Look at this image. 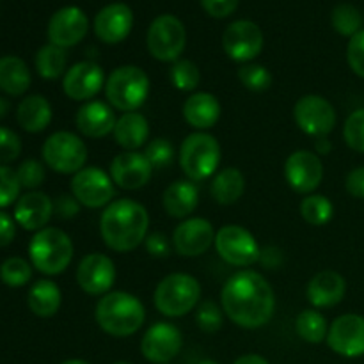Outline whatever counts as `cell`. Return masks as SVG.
I'll return each instance as SVG.
<instances>
[{
    "label": "cell",
    "mask_w": 364,
    "mask_h": 364,
    "mask_svg": "<svg viewBox=\"0 0 364 364\" xmlns=\"http://www.w3.org/2000/svg\"><path fill=\"white\" fill-rule=\"evenodd\" d=\"M224 315L242 329H259L272 320L276 295L269 281L255 270H240L220 290Z\"/></svg>",
    "instance_id": "cell-1"
},
{
    "label": "cell",
    "mask_w": 364,
    "mask_h": 364,
    "mask_svg": "<svg viewBox=\"0 0 364 364\" xmlns=\"http://www.w3.org/2000/svg\"><path fill=\"white\" fill-rule=\"evenodd\" d=\"M149 215L144 205L134 199H116L100 217V235L109 249L130 252L148 237Z\"/></svg>",
    "instance_id": "cell-2"
},
{
    "label": "cell",
    "mask_w": 364,
    "mask_h": 364,
    "mask_svg": "<svg viewBox=\"0 0 364 364\" xmlns=\"http://www.w3.org/2000/svg\"><path fill=\"white\" fill-rule=\"evenodd\" d=\"M96 323L103 333L114 338L134 336L146 320V309L135 295L127 291H109L95 309Z\"/></svg>",
    "instance_id": "cell-3"
},
{
    "label": "cell",
    "mask_w": 364,
    "mask_h": 364,
    "mask_svg": "<svg viewBox=\"0 0 364 364\" xmlns=\"http://www.w3.org/2000/svg\"><path fill=\"white\" fill-rule=\"evenodd\" d=\"M28 259L45 276H59L73 259V242L59 228H43L28 242Z\"/></svg>",
    "instance_id": "cell-4"
},
{
    "label": "cell",
    "mask_w": 364,
    "mask_h": 364,
    "mask_svg": "<svg viewBox=\"0 0 364 364\" xmlns=\"http://www.w3.org/2000/svg\"><path fill=\"white\" fill-rule=\"evenodd\" d=\"M201 299V284L191 274L176 272L164 277L155 288V308L169 318H178L194 311Z\"/></svg>",
    "instance_id": "cell-5"
},
{
    "label": "cell",
    "mask_w": 364,
    "mask_h": 364,
    "mask_svg": "<svg viewBox=\"0 0 364 364\" xmlns=\"http://www.w3.org/2000/svg\"><path fill=\"white\" fill-rule=\"evenodd\" d=\"M105 96L112 109L121 112H137L149 96V78L139 66H119L105 82Z\"/></svg>",
    "instance_id": "cell-6"
},
{
    "label": "cell",
    "mask_w": 364,
    "mask_h": 364,
    "mask_svg": "<svg viewBox=\"0 0 364 364\" xmlns=\"http://www.w3.org/2000/svg\"><path fill=\"white\" fill-rule=\"evenodd\" d=\"M178 156L187 180L198 183L217 174L220 164V144L212 134L194 132L187 135Z\"/></svg>",
    "instance_id": "cell-7"
},
{
    "label": "cell",
    "mask_w": 364,
    "mask_h": 364,
    "mask_svg": "<svg viewBox=\"0 0 364 364\" xmlns=\"http://www.w3.org/2000/svg\"><path fill=\"white\" fill-rule=\"evenodd\" d=\"M43 160L59 174H77L87 162V146L71 132H55L45 141L41 149Z\"/></svg>",
    "instance_id": "cell-8"
},
{
    "label": "cell",
    "mask_w": 364,
    "mask_h": 364,
    "mask_svg": "<svg viewBox=\"0 0 364 364\" xmlns=\"http://www.w3.org/2000/svg\"><path fill=\"white\" fill-rule=\"evenodd\" d=\"M148 50L160 63H176L187 45V32L180 18L160 14L151 21L146 36Z\"/></svg>",
    "instance_id": "cell-9"
},
{
    "label": "cell",
    "mask_w": 364,
    "mask_h": 364,
    "mask_svg": "<svg viewBox=\"0 0 364 364\" xmlns=\"http://www.w3.org/2000/svg\"><path fill=\"white\" fill-rule=\"evenodd\" d=\"M215 249L220 258L233 267H251L259 259V245L255 235L244 226L228 224L215 235Z\"/></svg>",
    "instance_id": "cell-10"
},
{
    "label": "cell",
    "mask_w": 364,
    "mask_h": 364,
    "mask_svg": "<svg viewBox=\"0 0 364 364\" xmlns=\"http://www.w3.org/2000/svg\"><path fill=\"white\" fill-rule=\"evenodd\" d=\"M297 127L309 137H327L336 127V110L333 103L320 95H306L294 107Z\"/></svg>",
    "instance_id": "cell-11"
},
{
    "label": "cell",
    "mask_w": 364,
    "mask_h": 364,
    "mask_svg": "<svg viewBox=\"0 0 364 364\" xmlns=\"http://www.w3.org/2000/svg\"><path fill=\"white\" fill-rule=\"evenodd\" d=\"M114 185L112 176L100 167H84L71 178V194L85 208H103L116 196Z\"/></svg>",
    "instance_id": "cell-12"
},
{
    "label": "cell",
    "mask_w": 364,
    "mask_h": 364,
    "mask_svg": "<svg viewBox=\"0 0 364 364\" xmlns=\"http://www.w3.org/2000/svg\"><path fill=\"white\" fill-rule=\"evenodd\" d=\"M223 48L235 63H251L263 50L262 28L251 20L233 21L223 34Z\"/></svg>",
    "instance_id": "cell-13"
},
{
    "label": "cell",
    "mask_w": 364,
    "mask_h": 364,
    "mask_svg": "<svg viewBox=\"0 0 364 364\" xmlns=\"http://www.w3.org/2000/svg\"><path fill=\"white\" fill-rule=\"evenodd\" d=\"M183 334L174 323L156 322L141 340V354L148 363L169 364L181 352Z\"/></svg>",
    "instance_id": "cell-14"
},
{
    "label": "cell",
    "mask_w": 364,
    "mask_h": 364,
    "mask_svg": "<svg viewBox=\"0 0 364 364\" xmlns=\"http://www.w3.org/2000/svg\"><path fill=\"white\" fill-rule=\"evenodd\" d=\"M284 178L291 191L297 194H313L323 180L322 160L309 149L294 151L284 162Z\"/></svg>",
    "instance_id": "cell-15"
},
{
    "label": "cell",
    "mask_w": 364,
    "mask_h": 364,
    "mask_svg": "<svg viewBox=\"0 0 364 364\" xmlns=\"http://www.w3.org/2000/svg\"><path fill=\"white\" fill-rule=\"evenodd\" d=\"M326 341L331 350L341 358H361L364 355V316L347 313L334 318Z\"/></svg>",
    "instance_id": "cell-16"
},
{
    "label": "cell",
    "mask_w": 364,
    "mask_h": 364,
    "mask_svg": "<svg viewBox=\"0 0 364 364\" xmlns=\"http://www.w3.org/2000/svg\"><path fill=\"white\" fill-rule=\"evenodd\" d=\"M215 230L203 217H188L176 226L173 233L174 251L185 258L201 256L215 244Z\"/></svg>",
    "instance_id": "cell-17"
},
{
    "label": "cell",
    "mask_w": 364,
    "mask_h": 364,
    "mask_svg": "<svg viewBox=\"0 0 364 364\" xmlns=\"http://www.w3.org/2000/svg\"><path fill=\"white\" fill-rule=\"evenodd\" d=\"M105 82L102 66L92 60H82L66 71L63 77V91L75 102H91L105 87Z\"/></svg>",
    "instance_id": "cell-18"
},
{
    "label": "cell",
    "mask_w": 364,
    "mask_h": 364,
    "mask_svg": "<svg viewBox=\"0 0 364 364\" xmlns=\"http://www.w3.org/2000/svg\"><path fill=\"white\" fill-rule=\"evenodd\" d=\"M77 283L85 294L105 295L116 283V265L112 258L102 252H91L85 256L77 269Z\"/></svg>",
    "instance_id": "cell-19"
},
{
    "label": "cell",
    "mask_w": 364,
    "mask_h": 364,
    "mask_svg": "<svg viewBox=\"0 0 364 364\" xmlns=\"http://www.w3.org/2000/svg\"><path fill=\"white\" fill-rule=\"evenodd\" d=\"M89 20L80 7L68 6L57 11L48 21V39L60 48H71L85 38Z\"/></svg>",
    "instance_id": "cell-20"
},
{
    "label": "cell",
    "mask_w": 364,
    "mask_h": 364,
    "mask_svg": "<svg viewBox=\"0 0 364 364\" xmlns=\"http://www.w3.org/2000/svg\"><path fill=\"white\" fill-rule=\"evenodd\" d=\"M153 166L144 153L123 151L110 162V176L117 187L124 191H137L146 187L153 176Z\"/></svg>",
    "instance_id": "cell-21"
},
{
    "label": "cell",
    "mask_w": 364,
    "mask_h": 364,
    "mask_svg": "<svg viewBox=\"0 0 364 364\" xmlns=\"http://www.w3.org/2000/svg\"><path fill=\"white\" fill-rule=\"evenodd\" d=\"M134 27V13L123 2L103 7L95 18V34L107 45H117L130 36Z\"/></svg>",
    "instance_id": "cell-22"
},
{
    "label": "cell",
    "mask_w": 364,
    "mask_h": 364,
    "mask_svg": "<svg viewBox=\"0 0 364 364\" xmlns=\"http://www.w3.org/2000/svg\"><path fill=\"white\" fill-rule=\"evenodd\" d=\"M78 132L84 137L89 139H103L107 135L114 134L116 128L117 117L114 114V109L105 102H85L84 105L78 109L77 117H75Z\"/></svg>",
    "instance_id": "cell-23"
},
{
    "label": "cell",
    "mask_w": 364,
    "mask_h": 364,
    "mask_svg": "<svg viewBox=\"0 0 364 364\" xmlns=\"http://www.w3.org/2000/svg\"><path fill=\"white\" fill-rule=\"evenodd\" d=\"M53 217V201L45 192L32 191L20 196L14 205V220L27 231H39L46 228Z\"/></svg>",
    "instance_id": "cell-24"
},
{
    "label": "cell",
    "mask_w": 364,
    "mask_h": 364,
    "mask_svg": "<svg viewBox=\"0 0 364 364\" xmlns=\"http://www.w3.org/2000/svg\"><path fill=\"white\" fill-rule=\"evenodd\" d=\"M347 294V281L336 270H322L306 288V297L313 308H334Z\"/></svg>",
    "instance_id": "cell-25"
},
{
    "label": "cell",
    "mask_w": 364,
    "mask_h": 364,
    "mask_svg": "<svg viewBox=\"0 0 364 364\" xmlns=\"http://www.w3.org/2000/svg\"><path fill=\"white\" fill-rule=\"evenodd\" d=\"M183 117L198 132L210 130L220 117L219 100L205 91L192 92L183 103Z\"/></svg>",
    "instance_id": "cell-26"
},
{
    "label": "cell",
    "mask_w": 364,
    "mask_h": 364,
    "mask_svg": "<svg viewBox=\"0 0 364 364\" xmlns=\"http://www.w3.org/2000/svg\"><path fill=\"white\" fill-rule=\"evenodd\" d=\"M162 205L167 215L174 219H187L199 205V191L194 181L178 180L164 191Z\"/></svg>",
    "instance_id": "cell-27"
},
{
    "label": "cell",
    "mask_w": 364,
    "mask_h": 364,
    "mask_svg": "<svg viewBox=\"0 0 364 364\" xmlns=\"http://www.w3.org/2000/svg\"><path fill=\"white\" fill-rule=\"evenodd\" d=\"M52 105L41 95H31L20 102L16 109V121L28 134H39L52 123Z\"/></svg>",
    "instance_id": "cell-28"
},
{
    "label": "cell",
    "mask_w": 364,
    "mask_h": 364,
    "mask_svg": "<svg viewBox=\"0 0 364 364\" xmlns=\"http://www.w3.org/2000/svg\"><path fill=\"white\" fill-rule=\"evenodd\" d=\"M114 139L124 151H137L149 139L148 119L141 112H124L117 117Z\"/></svg>",
    "instance_id": "cell-29"
},
{
    "label": "cell",
    "mask_w": 364,
    "mask_h": 364,
    "mask_svg": "<svg viewBox=\"0 0 364 364\" xmlns=\"http://www.w3.org/2000/svg\"><path fill=\"white\" fill-rule=\"evenodd\" d=\"M31 70L16 55L0 57V91L7 96H21L31 87Z\"/></svg>",
    "instance_id": "cell-30"
},
{
    "label": "cell",
    "mask_w": 364,
    "mask_h": 364,
    "mask_svg": "<svg viewBox=\"0 0 364 364\" xmlns=\"http://www.w3.org/2000/svg\"><path fill=\"white\" fill-rule=\"evenodd\" d=\"M60 302H63L60 288L50 279L36 281L27 294L28 309L39 318H50L57 315Z\"/></svg>",
    "instance_id": "cell-31"
},
{
    "label": "cell",
    "mask_w": 364,
    "mask_h": 364,
    "mask_svg": "<svg viewBox=\"0 0 364 364\" xmlns=\"http://www.w3.org/2000/svg\"><path fill=\"white\" fill-rule=\"evenodd\" d=\"M244 191L245 178L237 167H226V169L219 171L213 176L212 187H210L212 198L224 206L237 203L244 196Z\"/></svg>",
    "instance_id": "cell-32"
},
{
    "label": "cell",
    "mask_w": 364,
    "mask_h": 364,
    "mask_svg": "<svg viewBox=\"0 0 364 364\" xmlns=\"http://www.w3.org/2000/svg\"><path fill=\"white\" fill-rule=\"evenodd\" d=\"M66 50L52 45V43L41 46L36 53V71L45 80H57L63 75H66Z\"/></svg>",
    "instance_id": "cell-33"
},
{
    "label": "cell",
    "mask_w": 364,
    "mask_h": 364,
    "mask_svg": "<svg viewBox=\"0 0 364 364\" xmlns=\"http://www.w3.org/2000/svg\"><path fill=\"white\" fill-rule=\"evenodd\" d=\"M295 331H297L299 338L304 340L306 343L318 345L326 341L327 333H329V323L327 318L316 309H304L299 313L297 320H295Z\"/></svg>",
    "instance_id": "cell-34"
},
{
    "label": "cell",
    "mask_w": 364,
    "mask_h": 364,
    "mask_svg": "<svg viewBox=\"0 0 364 364\" xmlns=\"http://www.w3.org/2000/svg\"><path fill=\"white\" fill-rule=\"evenodd\" d=\"M301 215L311 226H326L334 215V206L326 196L309 194L301 203Z\"/></svg>",
    "instance_id": "cell-35"
},
{
    "label": "cell",
    "mask_w": 364,
    "mask_h": 364,
    "mask_svg": "<svg viewBox=\"0 0 364 364\" xmlns=\"http://www.w3.org/2000/svg\"><path fill=\"white\" fill-rule=\"evenodd\" d=\"M32 263L20 256H11L0 265V279L9 288H21L32 279Z\"/></svg>",
    "instance_id": "cell-36"
},
{
    "label": "cell",
    "mask_w": 364,
    "mask_h": 364,
    "mask_svg": "<svg viewBox=\"0 0 364 364\" xmlns=\"http://www.w3.org/2000/svg\"><path fill=\"white\" fill-rule=\"evenodd\" d=\"M331 21H333L334 31L345 38H354L358 32L363 31L361 13H359L358 7L350 6V4H340V6L334 7Z\"/></svg>",
    "instance_id": "cell-37"
},
{
    "label": "cell",
    "mask_w": 364,
    "mask_h": 364,
    "mask_svg": "<svg viewBox=\"0 0 364 364\" xmlns=\"http://www.w3.org/2000/svg\"><path fill=\"white\" fill-rule=\"evenodd\" d=\"M238 80L249 91L263 92L272 85V75L262 64L247 63L238 70Z\"/></svg>",
    "instance_id": "cell-38"
},
{
    "label": "cell",
    "mask_w": 364,
    "mask_h": 364,
    "mask_svg": "<svg viewBox=\"0 0 364 364\" xmlns=\"http://www.w3.org/2000/svg\"><path fill=\"white\" fill-rule=\"evenodd\" d=\"M171 82L178 91H194L201 80L199 68L188 59H178L171 68Z\"/></svg>",
    "instance_id": "cell-39"
},
{
    "label": "cell",
    "mask_w": 364,
    "mask_h": 364,
    "mask_svg": "<svg viewBox=\"0 0 364 364\" xmlns=\"http://www.w3.org/2000/svg\"><path fill=\"white\" fill-rule=\"evenodd\" d=\"M196 323H198V327L203 333H217L224 323L223 308L212 301L203 302V304L198 306V311H196Z\"/></svg>",
    "instance_id": "cell-40"
},
{
    "label": "cell",
    "mask_w": 364,
    "mask_h": 364,
    "mask_svg": "<svg viewBox=\"0 0 364 364\" xmlns=\"http://www.w3.org/2000/svg\"><path fill=\"white\" fill-rule=\"evenodd\" d=\"M144 155L153 166V169H164V167L173 164L176 153H174V146L167 139L156 137L146 144Z\"/></svg>",
    "instance_id": "cell-41"
},
{
    "label": "cell",
    "mask_w": 364,
    "mask_h": 364,
    "mask_svg": "<svg viewBox=\"0 0 364 364\" xmlns=\"http://www.w3.org/2000/svg\"><path fill=\"white\" fill-rule=\"evenodd\" d=\"M343 139L350 149L364 153V109H358L343 124Z\"/></svg>",
    "instance_id": "cell-42"
},
{
    "label": "cell",
    "mask_w": 364,
    "mask_h": 364,
    "mask_svg": "<svg viewBox=\"0 0 364 364\" xmlns=\"http://www.w3.org/2000/svg\"><path fill=\"white\" fill-rule=\"evenodd\" d=\"M21 185L16 171L7 166H0V210L7 208L20 199Z\"/></svg>",
    "instance_id": "cell-43"
},
{
    "label": "cell",
    "mask_w": 364,
    "mask_h": 364,
    "mask_svg": "<svg viewBox=\"0 0 364 364\" xmlns=\"http://www.w3.org/2000/svg\"><path fill=\"white\" fill-rule=\"evenodd\" d=\"M16 176L20 180L21 188H27L32 192L41 187L43 181H45V166L34 159L23 160L16 169Z\"/></svg>",
    "instance_id": "cell-44"
},
{
    "label": "cell",
    "mask_w": 364,
    "mask_h": 364,
    "mask_svg": "<svg viewBox=\"0 0 364 364\" xmlns=\"http://www.w3.org/2000/svg\"><path fill=\"white\" fill-rule=\"evenodd\" d=\"M21 153V141L13 130L0 127V166L14 162Z\"/></svg>",
    "instance_id": "cell-45"
},
{
    "label": "cell",
    "mask_w": 364,
    "mask_h": 364,
    "mask_svg": "<svg viewBox=\"0 0 364 364\" xmlns=\"http://www.w3.org/2000/svg\"><path fill=\"white\" fill-rule=\"evenodd\" d=\"M347 60L350 70L358 77L364 78V31L358 32L354 38H350L347 46Z\"/></svg>",
    "instance_id": "cell-46"
},
{
    "label": "cell",
    "mask_w": 364,
    "mask_h": 364,
    "mask_svg": "<svg viewBox=\"0 0 364 364\" xmlns=\"http://www.w3.org/2000/svg\"><path fill=\"white\" fill-rule=\"evenodd\" d=\"M80 203L77 201L73 194H60L59 198L53 201V215L59 219H73L80 212Z\"/></svg>",
    "instance_id": "cell-47"
},
{
    "label": "cell",
    "mask_w": 364,
    "mask_h": 364,
    "mask_svg": "<svg viewBox=\"0 0 364 364\" xmlns=\"http://www.w3.org/2000/svg\"><path fill=\"white\" fill-rule=\"evenodd\" d=\"M146 251L153 256V258H166L171 252V242L162 231H155L149 233L144 240Z\"/></svg>",
    "instance_id": "cell-48"
},
{
    "label": "cell",
    "mask_w": 364,
    "mask_h": 364,
    "mask_svg": "<svg viewBox=\"0 0 364 364\" xmlns=\"http://www.w3.org/2000/svg\"><path fill=\"white\" fill-rule=\"evenodd\" d=\"M240 0H201V6L210 16L226 18L237 11Z\"/></svg>",
    "instance_id": "cell-49"
},
{
    "label": "cell",
    "mask_w": 364,
    "mask_h": 364,
    "mask_svg": "<svg viewBox=\"0 0 364 364\" xmlns=\"http://www.w3.org/2000/svg\"><path fill=\"white\" fill-rule=\"evenodd\" d=\"M345 188L355 199H364V166L355 167L347 174Z\"/></svg>",
    "instance_id": "cell-50"
},
{
    "label": "cell",
    "mask_w": 364,
    "mask_h": 364,
    "mask_svg": "<svg viewBox=\"0 0 364 364\" xmlns=\"http://www.w3.org/2000/svg\"><path fill=\"white\" fill-rule=\"evenodd\" d=\"M283 262H284L283 251H281L279 247H276V245H269V247H263L262 251H259L258 263L265 267V269L277 270L281 265H283Z\"/></svg>",
    "instance_id": "cell-51"
},
{
    "label": "cell",
    "mask_w": 364,
    "mask_h": 364,
    "mask_svg": "<svg viewBox=\"0 0 364 364\" xmlns=\"http://www.w3.org/2000/svg\"><path fill=\"white\" fill-rule=\"evenodd\" d=\"M16 237V220L0 210V247H7Z\"/></svg>",
    "instance_id": "cell-52"
},
{
    "label": "cell",
    "mask_w": 364,
    "mask_h": 364,
    "mask_svg": "<svg viewBox=\"0 0 364 364\" xmlns=\"http://www.w3.org/2000/svg\"><path fill=\"white\" fill-rule=\"evenodd\" d=\"M233 364H270V363L258 354H245V355H240V358H238Z\"/></svg>",
    "instance_id": "cell-53"
},
{
    "label": "cell",
    "mask_w": 364,
    "mask_h": 364,
    "mask_svg": "<svg viewBox=\"0 0 364 364\" xmlns=\"http://www.w3.org/2000/svg\"><path fill=\"white\" fill-rule=\"evenodd\" d=\"M331 149H333V144L327 137H320L315 141V153L316 155H329Z\"/></svg>",
    "instance_id": "cell-54"
},
{
    "label": "cell",
    "mask_w": 364,
    "mask_h": 364,
    "mask_svg": "<svg viewBox=\"0 0 364 364\" xmlns=\"http://www.w3.org/2000/svg\"><path fill=\"white\" fill-rule=\"evenodd\" d=\"M9 109H11L9 100H6V98H2V96H0V121H2L4 117L7 116V114H9Z\"/></svg>",
    "instance_id": "cell-55"
},
{
    "label": "cell",
    "mask_w": 364,
    "mask_h": 364,
    "mask_svg": "<svg viewBox=\"0 0 364 364\" xmlns=\"http://www.w3.org/2000/svg\"><path fill=\"white\" fill-rule=\"evenodd\" d=\"M60 364H91V363L84 361V359H68V361H63Z\"/></svg>",
    "instance_id": "cell-56"
},
{
    "label": "cell",
    "mask_w": 364,
    "mask_h": 364,
    "mask_svg": "<svg viewBox=\"0 0 364 364\" xmlns=\"http://www.w3.org/2000/svg\"><path fill=\"white\" fill-rule=\"evenodd\" d=\"M198 364H219V363L213 361V359H203V361H199Z\"/></svg>",
    "instance_id": "cell-57"
},
{
    "label": "cell",
    "mask_w": 364,
    "mask_h": 364,
    "mask_svg": "<svg viewBox=\"0 0 364 364\" xmlns=\"http://www.w3.org/2000/svg\"><path fill=\"white\" fill-rule=\"evenodd\" d=\"M114 364H132V363H123V361H121V363H114Z\"/></svg>",
    "instance_id": "cell-58"
},
{
    "label": "cell",
    "mask_w": 364,
    "mask_h": 364,
    "mask_svg": "<svg viewBox=\"0 0 364 364\" xmlns=\"http://www.w3.org/2000/svg\"><path fill=\"white\" fill-rule=\"evenodd\" d=\"M169 364H171V363H169Z\"/></svg>",
    "instance_id": "cell-59"
}]
</instances>
